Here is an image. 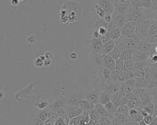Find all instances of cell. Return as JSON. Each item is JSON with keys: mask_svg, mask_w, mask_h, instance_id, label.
<instances>
[{"mask_svg": "<svg viewBox=\"0 0 157 125\" xmlns=\"http://www.w3.org/2000/svg\"><path fill=\"white\" fill-rule=\"evenodd\" d=\"M60 23L70 24V23H77L82 16V9L80 5L74 2L69 1L62 5L60 12Z\"/></svg>", "mask_w": 157, "mask_h": 125, "instance_id": "cell-1", "label": "cell"}, {"mask_svg": "<svg viewBox=\"0 0 157 125\" xmlns=\"http://www.w3.org/2000/svg\"><path fill=\"white\" fill-rule=\"evenodd\" d=\"M131 8V3L128 1L127 3H114V13L128 15Z\"/></svg>", "mask_w": 157, "mask_h": 125, "instance_id": "cell-2", "label": "cell"}, {"mask_svg": "<svg viewBox=\"0 0 157 125\" xmlns=\"http://www.w3.org/2000/svg\"><path fill=\"white\" fill-rule=\"evenodd\" d=\"M94 4L101 6L106 13H114V3L111 0H94Z\"/></svg>", "mask_w": 157, "mask_h": 125, "instance_id": "cell-3", "label": "cell"}, {"mask_svg": "<svg viewBox=\"0 0 157 125\" xmlns=\"http://www.w3.org/2000/svg\"><path fill=\"white\" fill-rule=\"evenodd\" d=\"M136 26L137 22L136 21H128L124 25V27L121 29V37H127L136 34Z\"/></svg>", "mask_w": 157, "mask_h": 125, "instance_id": "cell-4", "label": "cell"}, {"mask_svg": "<svg viewBox=\"0 0 157 125\" xmlns=\"http://www.w3.org/2000/svg\"><path fill=\"white\" fill-rule=\"evenodd\" d=\"M65 110H66V113L70 117V119L78 117L83 113V110L78 106H68L65 107Z\"/></svg>", "mask_w": 157, "mask_h": 125, "instance_id": "cell-5", "label": "cell"}, {"mask_svg": "<svg viewBox=\"0 0 157 125\" xmlns=\"http://www.w3.org/2000/svg\"><path fill=\"white\" fill-rule=\"evenodd\" d=\"M103 46L104 44L99 38H92L91 40V47L94 53L103 54Z\"/></svg>", "mask_w": 157, "mask_h": 125, "instance_id": "cell-6", "label": "cell"}, {"mask_svg": "<svg viewBox=\"0 0 157 125\" xmlns=\"http://www.w3.org/2000/svg\"><path fill=\"white\" fill-rule=\"evenodd\" d=\"M115 63H116L115 59L110 54L104 55V67L108 68L111 71H113V70H115Z\"/></svg>", "mask_w": 157, "mask_h": 125, "instance_id": "cell-7", "label": "cell"}, {"mask_svg": "<svg viewBox=\"0 0 157 125\" xmlns=\"http://www.w3.org/2000/svg\"><path fill=\"white\" fill-rule=\"evenodd\" d=\"M84 98L85 96H82L80 94H73L67 98L68 106H79V104Z\"/></svg>", "mask_w": 157, "mask_h": 125, "instance_id": "cell-8", "label": "cell"}, {"mask_svg": "<svg viewBox=\"0 0 157 125\" xmlns=\"http://www.w3.org/2000/svg\"><path fill=\"white\" fill-rule=\"evenodd\" d=\"M115 46H116V41L115 40H113V39H109L108 41H106L104 44V46H103V54L104 55L110 54L113 51V49L115 48Z\"/></svg>", "mask_w": 157, "mask_h": 125, "instance_id": "cell-9", "label": "cell"}, {"mask_svg": "<svg viewBox=\"0 0 157 125\" xmlns=\"http://www.w3.org/2000/svg\"><path fill=\"white\" fill-rule=\"evenodd\" d=\"M150 55H148L147 52H144L138 50L133 51V58L132 59L134 61H147V59L149 58Z\"/></svg>", "mask_w": 157, "mask_h": 125, "instance_id": "cell-10", "label": "cell"}, {"mask_svg": "<svg viewBox=\"0 0 157 125\" xmlns=\"http://www.w3.org/2000/svg\"><path fill=\"white\" fill-rule=\"evenodd\" d=\"M66 106H68V103H67V99H56L55 100L50 106H48L49 110H55V109H58V108H65Z\"/></svg>", "mask_w": 157, "mask_h": 125, "instance_id": "cell-11", "label": "cell"}, {"mask_svg": "<svg viewBox=\"0 0 157 125\" xmlns=\"http://www.w3.org/2000/svg\"><path fill=\"white\" fill-rule=\"evenodd\" d=\"M101 77L103 78L104 82L105 84H112V71L109 70L106 67H101Z\"/></svg>", "mask_w": 157, "mask_h": 125, "instance_id": "cell-12", "label": "cell"}, {"mask_svg": "<svg viewBox=\"0 0 157 125\" xmlns=\"http://www.w3.org/2000/svg\"><path fill=\"white\" fill-rule=\"evenodd\" d=\"M152 48H153V44H150L147 41H144V42L138 43L135 50H138V51H141L144 52H148L149 51L150 52L152 51Z\"/></svg>", "mask_w": 157, "mask_h": 125, "instance_id": "cell-13", "label": "cell"}, {"mask_svg": "<svg viewBox=\"0 0 157 125\" xmlns=\"http://www.w3.org/2000/svg\"><path fill=\"white\" fill-rule=\"evenodd\" d=\"M85 98L88 99V101L94 103L95 105L99 103V98H100V93L98 92H95V91H91V92H88L85 95Z\"/></svg>", "mask_w": 157, "mask_h": 125, "instance_id": "cell-14", "label": "cell"}, {"mask_svg": "<svg viewBox=\"0 0 157 125\" xmlns=\"http://www.w3.org/2000/svg\"><path fill=\"white\" fill-rule=\"evenodd\" d=\"M95 104L94 103H92V102H90V101H88V99H86V98H84L82 101H81V103L79 104V107L83 110V111H91V110H93L94 108H95Z\"/></svg>", "mask_w": 157, "mask_h": 125, "instance_id": "cell-15", "label": "cell"}, {"mask_svg": "<svg viewBox=\"0 0 157 125\" xmlns=\"http://www.w3.org/2000/svg\"><path fill=\"white\" fill-rule=\"evenodd\" d=\"M121 30L120 29H114L113 30H111L109 33L107 34V38L109 39H113V40H115L117 41L119 39H121Z\"/></svg>", "mask_w": 157, "mask_h": 125, "instance_id": "cell-16", "label": "cell"}, {"mask_svg": "<svg viewBox=\"0 0 157 125\" xmlns=\"http://www.w3.org/2000/svg\"><path fill=\"white\" fill-rule=\"evenodd\" d=\"M112 100V95L107 91H102L100 93V98H99V103L102 105H105L108 102Z\"/></svg>", "mask_w": 157, "mask_h": 125, "instance_id": "cell-17", "label": "cell"}, {"mask_svg": "<svg viewBox=\"0 0 157 125\" xmlns=\"http://www.w3.org/2000/svg\"><path fill=\"white\" fill-rule=\"evenodd\" d=\"M113 117L118 120L121 123H126L129 122V117L128 115H125V114H121V113H114L113 114Z\"/></svg>", "mask_w": 157, "mask_h": 125, "instance_id": "cell-18", "label": "cell"}, {"mask_svg": "<svg viewBox=\"0 0 157 125\" xmlns=\"http://www.w3.org/2000/svg\"><path fill=\"white\" fill-rule=\"evenodd\" d=\"M94 12H95V14L98 16V18H100V19H104L105 14H106L105 11L103 9L101 6H99L98 5H97V4H94Z\"/></svg>", "mask_w": 157, "mask_h": 125, "instance_id": "cell-19", "label": "cell"}, {"mask_svg": "<svg viewBox=\"0 0 157 125\" xmlns=\"http://www.w3.org/2000/svg\"><path fill=\"white\" fill-rule=\"evenodd\" d=\"M93 61L96 63L98 67H104V55L103 54H98L93 52Z\"/></svg>", "mask_w": 157, "mask_h": 125, "instance_id": "cell-20", "label": "cell"}, {"mask_svg": "<svg viewBox=\"0 0 157 125\" xmlns=\"http://www.w3.org/2000/svg\"><path fill=\"white\" fill-rule=\"evenodd\" d=\"M137 79V84L135 89H141V88H146L148 89L149 83L146 80V78H136Z\"/></svg>", "mask_w": 157, "mask_h": 125, "instance_id": "cell-21", "label": "cell"}, {"mask_svg": "<svg viewBox=\"0 0 157 125\" xmlns=\"http://www.w3.org/2000/svg\"><path fill=\"white\" fill-rule=\"evenodd\" d=\"M49 115H50V110L48 109H43V110H40V112L38 115V118L40 119L41 121L45 122L46 120H48L49 118Z\"/></svg>", "mask_w": 157, "mask_h": 125, "instance_id": "cell-22", "label": "cell"}, {"mask_svg": "<svg viewBox=\"0 0 157 125\" xmlns=\"http://www.w3.org/2000/svg\"><path fill=\"white\" fill-rule=\"evenodd\" d=\"M148 67L147 61H134V70L145 69Z\"/></svg>", "mask_w": 157, "mask_h": 125, "instance_id": "cell-23", "label": "cell"}, {"mask_svg": "<svg viewBox=\"0 0 157 125\" xmlns=\"http://www.w3.org/2000/svg\"><path fill=\"white\" fill-rule=\"evenodd\" d=\"M123 70H134V60L133 59H128L124 60V67Z\"/></svg>", "mask_w": 157, "mask_h": 125, "instance_id": "cell-24", "label": "cell"}, {"mask_svg": "<svg viewBox=\"0 0 157 125\" xmlns=\"http://www.w3.org/2000/svg\"><path fill=\"white\" fill-rule=\"evenodd\" d=\"M120 90H121V91H122V92H124L125 94H127V93H129V92L133 91L135 90V88H132V87L128 86V85L125 84L123 83V84H121V88H120Z\"/></svg>", "mask_w": 157, "mask_h": 125, "instance_id": "cell-25", "label": "cell"}, {"mask_svg": "<svg viewBox=\"0 0 157 125\" xmlns=\"http://www.w3.org/2000/svg\"><path fill=\"white\" fill-rule=\"evenodd\" d=\"M46 56H45V54L44 55H41V56H39L38 58L35 59V65H36V67H41L44 66V61H45V59H46Z\"/></svg>", "mask_w": 157, "mask_h": 125, "instance_id": "cell-26", "label": "cell"}, {"mask_svg": "<svg viewBox=\"0 0 157 125\" xmlns=\"http://www.w3.org/2000/svg\"><path fill=\"white\" fill-rule=\"evenodd\" d=\"M135 78H146V68L140 70H133Z\"/></svg>", "mask_w": 157, "mask_h": 125, "instance_id": "cell-27", "label": "cell"}, {"mask_svg": "<svg viewBox=\"0 0 157 125\" xmlns=\"http://www.w3.org/2000/svg\"><path fill=\"white\" fill-rule=\"evenodd\" d=\"M129 108L127 105H124V106H120L116 109V112L115 113H121V114H125V115H128L129 114Z\"/></svg>", "mask_w": 157, "mask_h": 125, "instance_id": "cell-28", "label": "cell"}, {"mask_svg": "<svg viewBox=\"0 0 157 125\" xmlns=\"http://www.w3.org/2000/svg\"><path fill=\"white\" fill-rule=\"evenodd\" d=\"M89 116H90V119H92V120H94V121H99L100 118H101L100 115L98 114V112L95 109V108H94L93 110L89 111Z\"/></svg>", "mask_w": 157, "mask_h": 125, "instance_id": "cell-29", "label": "cell"}, {"mask_svg": "<svg viewBox=\"0 0 157 125\" xmlns=\"http://www.w3.org/2000/svg\"><path fill=\"white\" fill-rule=\"evenodd\" d=\"M104 106L105 107V109L108 111V113H110V114H114V113L116 112V108L114 107V106H113V104L112 101L108 102L107 104H105V105H104Z\"/></svg>", "mask_w": 157, "mask_h": 125, "instance_id": "cell-30", "label": "cell"}, {"mask_svg": "<svg viewBox=\"0 0 157 125\" xmlns=\"http://www.w3.org/2000/svg\"><path fill=\"white\" fill-rule=\"evenodd\" d=\"M115 69L116 70H123V67H124V59H122L121 58L115 60Z\"/></svg>", "mask_w": 157, "mask_h": 125, "instance_id": "cell-31", "label": "cell"}, {"mask_svg": "<svg viewBox=\"0 0 157 125\" xmlns=\"http://www.w3.org/2000/svg\"><path fill=\"white\" fill-rule=\"evenodd\" d=\"M110 55H111L113 58L115 60L121 58V52H120V50H119V48H118L117 45L115 46V48L113 49V51L110 53Z\"/></svg>", "mask_w": 157, "mask_h": 125, "instance_id": "cell-32", "label": "cell"}, {"mask_svg": "<svg viewBox=\"0 0 157 125\" xmlns=\"http://www.w3.org/2000/svg\"><path fill=\"white\" fill-rule=\"evenodd\" d=\"M100 125H112V120L109 117H101L99 120Z\"/></svg>", "mask_w": 157, "mask_h": 125, "instance_id": "cell-33", "label": "cell"}, {"mask_svg": "<svg viewBox=\"0 0 157 125\" xmlns=\"http://www.w3.org/2000/svg\"><path fill=\"white\" fill-rule=\"evenodd\" d=\"M144 122H145L147 124L150 125L151 123H153L154 122H155V116L148 115V116H147L146 117H144Z\"/></svg>", "mask_w": 157, "mask_h": 125, "instance_id": "cell-34", "label": "cell"}, {"mask_svg": "<svg viewBox=\"0 0 157 125\" xmlns=\"http://www.w3.org/2000/svg\"><path fill=\"white\" fill-rule=\"evenodd\" d=\"M119 74H120V70H116L115 69V70L112 71V83L113 84H117Z\"/></svg>", "mask_w": 157, "mask_h": 125, "instance_id": "cell-35", "label": "cell"}, {"mask_svg": "<svg viewBox=\"0 0 157 125\" xmlns=\"http://www.w3.org/2000/svg\"><path fill=\"white\" fill-rule=\"evenodd\" d=\"M51 111L56 113L59 116V117H63V116H64L65 115H67L65 108H58V109H55V110H51Z\"/></svg>", "mask_w": 157, "mask_h": 125, "instance_id": "cell-36", "label": "cell"}, {"mask_svg": "<svg viewBox=\"0 0 157 125\" xmlns=\"http://www.w3.org/2000/svg\"><path fill=\"white\" fill-rule=\"evenodd\" d=\"M50 106L48 102L44 101V102H39L37 104V108L39 109V110H43V109H47L48 106Z\"/></svg>", "mask_w": 157, "mask_h": 125, "instance_id": "cell-37", "label": "cell"}, {"mask_svg": "<svg viewBox=\"0 0 157 125\" xmlns=\"http://www.w3.org/2000/svg\"><path fill=\"white\" fill-rule=\"evenodd\" d=\"M127 106H128V108H129V109L137 108V101H136V100H133V99H128V102Z\"/></svg>", "mask_w": 157, "mask_h": 125, "instance_id": "cell-38", "label": "cell"}, {"mask_svg": "<svg viewBox=\"0 0 157 125\" xmlns=\"http://www.w3.org/2000/svg\"><path fill=\"white\" fill-rule=\"evenodd\" d=\"M151 90V94H152V99L153 102L157 104V88L155 89H150Z\"/></svg>", "mask_w": 157, "mask_h": 125, "instance_id": "cell-39", "label": "cell"}, {"mask_svg": "<svg viewBox=\"0 0 157 125\" xmlns=\"http://www.w3.org/2000/svg\"><path fill=\"white\" fill-rule=\"evenodd\" d=\"M124 84H127V85H128V86L132 87V88H135V86H136V84H137V79H136V78L129 79V80L126 81Z\"/></svg>", "mask_w": 157, "mask_h": 125, "instance_id": "cell-40", "label": "cell"}, {"mask_svg": "<svg viewBox=\"0 0 157 125\" xmlns=\"http://www.w3.org/2000/svg\"><path fill=\"white\" fill-rule=\"evenodd\" d=\"M36 40H37V38H36L35 35H30L28 38V42H29V44H34L36 42Z\"/></svg>", "mask_w": 157, "mask_h": 125, "instance_id": "cell-41", "label": "cell"}, {"mask_svg": "<svg viewBox=\"0 0 157 125\" xmlns=\"http://www.w3.org/2000/svg\"><path fill=\"white\" fill-rule=\"evenodd\" d=\"M56 125H68L65 123V122L63 121V119L62 117H59L58 119L56 121Z\"/></svg>", "mask_w": 157, "mask_h": 125, "instance_id": "cell-42", "label": "cell"}, {"mask_svg": "<svg viewBox=\"0 0 157 125\" xmlns=\"http://www.w3.org/2000/svg\"><path fill=\"white\" fill-rule=\"evenodd\" d=\"M9 3L12 6H17V5H19V4L21 2H20L19 0H10Z\"/></svg>", "mask_w": 157, "mask_h": 125, "instance_id": "cell-43", "label": "cell"}, {"mask_svg": "<svg viewBox=\"0 0 157 125\" xmlns=\"http://www.w3.org/2000/svg\"><path fill=\"white\" fill-rule=\"evenodd\" d=\"M45 125H56V122L52 119L48 118V120L45 121Z\"/></svg>", "mask_w": 157, "mask_h": 125, "instance_id": "cell-44", "label": "cell"}, {"mask_svg": "<svg viewBox=\"0 0 157 125\" xmlns=\"http://www.w3.org/2000/svg\"><path fill=\"white\" fill-rule=\"evenodd\" d=\"M51 65V59H46L44 61V67H49Z\"/></svg>", "mask_w": 157, "mask_h": 125, "instance_id": "cell-45", "label": "cell"}, {"mask_svg": "<svg viewBox=\"0 0 157 125\" xmlns=\"http://www.w3.org/2000/svg\"><path fill=\"white\" fill-rule=\"evenodd\" d=\"M34 125H45V122H43V121H41L40 119L37 118V120H36Z\"/></svg>", "mask_w": 157, "mask_h": 125, "instance_id": "cell-46", "label": "cell"}, {"mask_svg": "<svg viewBox=\"0 0 157 125\" xmlns=\"http://www.w3.org/2000/svg\"><path fill=\"white\" fill-rule=\"evenodd\" d=\"M77 56H78V55H77L76 52H71V58L72 59H77Z\"/></svg>", "mask_w": 157, "mask_h": 125, "instance_id": "cell-47", "label": "cell"}, {"mask_svg": "<svg viewBox=\"0 0 157 125\" xmlns=\"http://www.w3.org/2000/svg\"><path fill=\"white\" fill-rule=\"evenodd\" d=\"M94 123H95V121H94V120H92V119H90L88 123H87V124L86 125H94Z\"/></svg>", "mask_w": 157, "mask_h": 125, "instance_id": "cell-48", "label": "cell"}, {"mask_svg": "<svg viewBox=\"0 0 157 125\" xmlns=\"http://www.w3.org/2000/svg\"><path fill=\"white\" fill-rule=\"evenodd\" d=\"M116 3H127L129 0H115Z\"/></svg>", "mask_w": 157, "mask_h": 125, "instance_id": "cell-49", "label": "cell"}, {"mask_svg": "<svg viewBox=\"0 0 157 125\" xmlns=\"http://www.w3.org/2000/svg\"><path fill=\"white\" fill-rule=\"evenodd\" d=\"M155 104V117H156L157 116V104H155V103H154Z\"/></svg>", "mask_w": 157, "mask_h": 125, "instance_id": "cell-50", "label": "cell"}, {"mask_svg": "<svg viewBox=\"0 0 157 125\" xmlns=\"http://www.w3.org/2000/svg\"><path fill=\"white\" fill-rule=\"evenodd\" d=\"M138 123H139V125H148V124H147V123H146L145 122H144V120H142V121H140V122H139Z\"/></svg>", "mask_w": 157, "mask_h": 125, "instance_id": "cell-51", "label": "cell"}, {"mask_svg": "<svg viewBox=\"0 0 157 125\" xmlns=\"http://www.w3.org/2000/svg\"><path fill=\"white\" fill-rule=\"evenodd\" d=\"M129 123H130V125H139V123L137 122H129Z\"/></svg>", "mask_w": 157, "mask_h": 125, "instance_id": "cell-52", "label": "cell"}, {"mask_svg": "<svg viewBox=\"0 0 157 125\" xmlns=\"http://www.w3.org/2000/svg\"><path fill=\"white\" fill-rule=\"evenodd\" d=\"M94 125H100L99 121H95V123H94Z\"/></svg>", "mask_w": 157, "mask_h": 125, "instance_id": "cell-53", "label": "cell"}, {"mask_svg": "<svg viewBox=\"0 0 157 125\" xmlns=\"http://www.w3.org/2000/svg\"><path fill=\"white\" fill-rule=\"evenodd\" d=\"M3 98H4V93L3 91H1V99H3Z\"/></svg>", "mask_w": 157, "mask_h": 125, "instance_id": "cell-54", "label": "cell"}, {"mask_svg": "<svg viewBox=\"0 0 157 125\" xmlns=\"http://www.w3.org/2000/svg\"><path fill=\"white\" fill-rule=\"evenodd\" d=\"M150 125H157V122H156V121H155V122H154L153 123H151V124H150Z\"/></svg>", "mask_w": 157, "mask_h": 125, "instance_id": "cell-55", "label": "cell"}, {"mask_svg": "<svg viewBox=\"0 0 157 125\" xmlns=\"http://www.w3.org/2000/svg\"><path fill=\"white\" fill-rule=\"evenodd\" d=\"M121 125H130V123H129V122H128V123H122Z\"/></svg>", "mask_w": 157, "mask_h": 125, "instance_id": "cell-56", "label": "cell"}, {"mask_svg": "<svg viewBox=\"0 0 157 125\" xmlns=\"http://www.w3.org/2000/svg\"><path fill=\"white\" fill-rule=\"evenodd\" d=\"M155 21H157V15H156V17H155Z\"/></svg>", "mask_w": 157, "mask_h": 125, "instance_id": "cell-57", "label": "cell"}, {"mask_svg": "<svg viewBox=\"0 0 157 125\" xmlns=\"http://www.w3.org/2000/svg\"><path fill=\"white\" fill-rule=\"evenodd\" d=\"M20 2H21H21H22V1H23V0H19Z\"/></svg>", "mask_w": 157, "mask_h": 125, "instance_id": "cell-58", "label": "cell"}, {"mask_svg": "<svg viewBox=\"0 0 157 125\" xmlns=\"http://www.w3.org/2000/svg\"><path fill=\"white\" fill-rule=\"evenodd\" d=\"M155 121H156V122H157V116H156V117H155Z\"/></svg>", "mask_w": 157, "mask_h": 125, "instance_id": "cell-59", "label": "cell"}, {"mask_svg": "<svg viewBox=\"0 0 157 125\" xmlns=\"http://www.w3.org/2000/svg\"><path fill=\"white\" fill-rule=\"evenodd\" d=\"M129 1H133V0H129Z\"/></svg>", "mask_w": 157, "mask_h": 125, "instance_id": "cell-60", "label": "cell"}, {"mask_svg": "<svg viewBox=\"0 0 157 125\" xmlns=\"http://www.w3.org/2000/svg\"><path fill=\"white\" fill-rule=\"evenodd\" d=\"M156 13H157V11H156Z\"/></svg>", "mask_w": 157, "mask_h": 125, "instance_id": "cell-61", "label": "cell"}]
</instances>
